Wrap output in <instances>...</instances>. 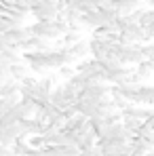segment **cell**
<instances>
[{"mask_svg":"<svg viewBox=\"0 0 154 156\" xmlns=\"http://www.w3.org/2000/svg\"><path fill=\"white\" fill-rule=\"evenodd\" d=\"M78 156H102V152H99V148H97V146H93L91 150H84V152H80Z\"/></svg>","mask_w":154,"mask_h":156,"instance_id":"obj_11","label":"cell"},{"mask_svg":"<svg viewBox=\"0 0 154 156\" xmlns=\"http://www.w3.org/2000/svg\"><path fill=\"white\" fill-rule=\"evenodd\" d=\"M146 2H148V4H150V6L154 9V0H146Z\"/></svg>","mask_w":154,"mask_h":156,"instance_id":"obj_12","label":"cell"},{"mask_svg":"<svg viewBox=\"0 0 154 156\" xmlns=\"http://www.w3.org/2000/svg\"><path fill=\"white\" fill-rule=\"evenodd\" d=\"M154 110H148V108H144V105H131L129 104L125 110H120V118H133V120H141V122H146L150 116H152Z\"/></svg>","mask_w":154,"mask_h":156,"instance_id":"obj_4","label":"cell"},{"mask_svg":"<svg viewBox=\"0 0 154 156\" xmlns=\"http://www.w3.org/2000/svg\"><path fill=\"white\" fill-rule=\"evenodd\" d=\"M57 72H59V76H63V78H66V80H70V78H72V76H74V74H76L72 66H63V68H59Z\"/></svg>","mask_w":154,"mask_h":156,"instance_id":"obj_10","label":"cell"},{"mask_svg":"<svg viewBox=\"0 0 154 156\" xmlns=\"http://www.w3.org/2000/svg\"><path fill=\"white\" fill-rule=\"evenodd\" d=\"M120 44H146L144 40V30L139 23H129L120 34H118Z\"/></svg>","mask_w":154,"mask_h":156,"instance_id":"obj_3","label":"cell"},{"mask_svg":"<svg viewBox=\"0 0 154 156\" xmlns=\"http://www.w3.org/2000/svg\"><path fill=\"white\" fill-rule=\"evenodd\" d=\"M68 53H70V57L74 59V61H82V59H87V55H89V40H78L74 44H70V47H66Z\"/></svg>","mask_w":154,"mask_h":156,"instance_id":"obj_6","label":"cell"},{"mask_svg":"<svg viewBox=\"0 0 154 156\" xmlns=\"http://www.w3.org/2000/svg\"><path fill=\"white\" fill-rule=\"evenodd\" d=\"M87 120L89 118H84L82 114H76V116H72V118H68L66 120V125H63V131H72V133H78V131H82L87 127Z\"/></svg>","mask_w":154,"mask_h":156,"instance_id":"obj_7","label":"cell"},{"mask_svg":"<svg viewBox=\"0 0 154 156\" xmlns=\"http://www.w3.org/2000/svg\"><path fill=\"white\" fill-rule=\"evenodd\" d=\"M108 4L116 11L118 17H125V15L135 13V11L141 6V0H112V2H108Z\"/></svg>","mask_w":154,"mask_h":156,"instance_id":"obj_5","label":"cell"},{"mask_svg":"<svg viewBox=\"0 0 154 156\" xmlns=\"http://www.w3.org/2000/svg\"><path fill=\"white\" fill-rule=\"evenodd\" d=\"M9 72H11V78H13L15 82H21V80H23L26 76H30V68H27L23 61L9 66Z\"/></svg>","mask_w":154,"mask_h":156,"instance_id":"obj_8","label":"cell"},{"mask_svg":"<svg viewBox=\"0 0 154 156\" xmlns=\"http://www.w3.org/2000/svg\"><path fill=\"white\" fill-rule=\"evenodd\" d=\"M19 93V82H15L13 78L6 80L4 84H0V97H11V95H17Z\"/></svg>","mask_w":154,"mask_h":156,"instance_id":"obj_9","label":"cell"},{"mask_svg":"<svg viewBox=\"0 0 154 156\" xmlns=\"http://www.w3.org/2000/svg\"><path fill=\"white\" fill-rule=\"evenodd\" d=\"M27 30H30V36H38V38H45V40H55V38H61L68 32V23L61 21V19L36 21V23L27 26Z\"/></svg>","mask_w":154,"mask_h":156,"instance_id":"obj_1","label":"cell"},{"mask_svg":"<svg viewBox=\"0 0 154 156\" xmlns=\"http://www.w3.org/2000/svg\"><path fill=\"white\" fill-rule=\"evenodd\" d=\"M63 0L61 2H49V4H40V6H36V9H32L30 13L34 15V19L36 21H55V19H59V13L63 11Z\"/></svg>","mask_w":154,"mask_h":156,"instance_id":"obj_2","label":"cell"}]
</instances>
